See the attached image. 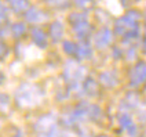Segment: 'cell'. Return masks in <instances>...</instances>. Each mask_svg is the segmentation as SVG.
I'll list each match as a JSON object with an SVG mask.
<instances>
[{"mask_svg": "<svg viewBox=\"0 0 146 137\" xmlns=\"http://www.w3.org/2000/svg\"><path fill=\"white\" fill-rule=\"evenodd\" d=\"M74 3L80 7H88L91 4V0H74Z\"/></svg>", "mask_w": 146, "mask_h": 137, "instance_id": "9c48e42d", "label": "cell"}, {"mask_svg": "<svg viewBox=\"0 0 146 137\" xmlns=\"http://www.w3.org/2000/svg\"><path fill=\"white\" fill-rule=\"evenodd\" d=\"M40 17L41 13L37 10H29V13H28V19H31V21H37Z\"/></svg>", "mask_w": 146, "mask_h": 137, "instance_id": "5b68a950", "label": "cell"}, {"mask_svg": "<svg viewBox=\"0 0 146 137\" xmlns=\"http://www.w3.org/2000/svg\"><path fill=\"white\" fill-rule=\"evenodd\" d=\"M10 1V4H11V7L17 10V11H22L24 8L28 7V3H26V0H8Z\"/></svg>", "mask_w": 146, "mask_h": 137, "instance_id": "277c9868", "label": "cell"}, {"mask_svg": "<svg viewBox=\"0 0 146 137\" xmlns=\"http://www.w3.org/2000/svg\"><path fill=\"white\" fill-rule=\"evenodd\" d=\"M64 48H65L66 53H73V51L76 50V46L72 44L70 42H65V43H64Z\"/></svg>", "mask_w": 146, "mask_h": 137, "instance_id": "ba28073f", "label": "cell"}, {"mask_svg": "<svg viewBox=\"0 0 146 137\" xmlns=\"http://www.w3.org/2000/svg\"><path fill=\"white\" fill-rule=\"evenodd\" d=\"M32 38H33V40H35V43H37L39 46H46V43H47L46 35H44L43 31H40V29H33Z\"/></svg>", "mask_w": 146, "mask_h": 137, "instance_id": "7a4b0ae2", "label": "cell"}, {"mask_svg": "<svg viewBox=\"0 0 146 137\" xmlns=\"http://www.w3.org/2000/svg\"><path fill=\"white\" fill-rule=\"evenodd\" d=\"M62 33H64V28H62V25L59 24V22H54V24L51 25V38L54 40H59L61 36H62Z\"/></svg>", "mask_w": 146, "mask_h": 137, "instance_id": "3957f363", "label": "cell"}, {"mask_svg": "<svg viewBox=\"0 0 146 137\" xmlns=\"http://www.w3.org/2000/svg\"><path fill=\"white\" fill-rule=\"evenodd\" d=\"M90 54H91V50L88 46H84V44L79 46V56L80 57H88Z\"/></svg>", "mask_w": 146, "mask_h": 137, "instance_id": "8992f818", "label": "cell"}, {"mask_svg": "<svg viewBox=\"0 0 146 137\" xmlns=\"http://www.w3.org/2000/svg\"><path fill=\"white\" fill-rule=\"evenodd\" d=\"M24 31H25V25H22V24H17L13 28V32L15 33V35H22Z\"/></svg>", "mask_w": 146, "mask_h": 137, "instance_id": "52a82bcc", "label": "cell"}, {"mask_svg": "<svg viewBox=\"0 0 146 137\" xmlns=\"http://www.w3.org/2000/svg\"><path fill=\"white\" fill-rule=\"evenodd\" d=\"M112 42V35L108 29H102L97 33L95 36V43H97L98 47H104V46H108L109 43Z\"/></svg>", "mask_w": 146, "mask_h": 137, "instance_id": "6da1fadb", "label": "cell"}]
</instances>
